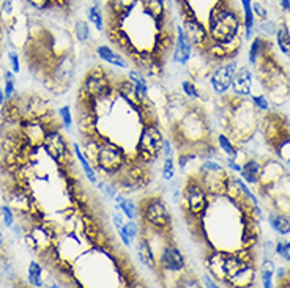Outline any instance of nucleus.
Wrapping results in <instances>:
<instances>
[{
    "label": "nucleus",
    "mask_w": 290,
    "mask_h": 288,
    "mask_svg": "<svg viewBox=\"0 0 290 288\" xmlns=\"http://www.w3.org/2000/svg\"><path fill=\"white\" fill-rule=\"evenodd\" d=\"M205 266L216 282L230 286H251L256 280L253 251L227 252L212 249L205 257Z\"/></svg>",
    "instance_id": "nucleus-1"
},
{
    "label": "nucleus",
    "mask_w": 290,
    "mask_h": 288,
    "mask_svg": "<svg viewBox=\"0 0 290 288\" xmlns=\"http://www.w3.org/2000/svg\"><path fill=\"white\" fill-rule=\"evenodd\" d=\"M82 152L95 166L98 175L107 178V180H114L131 161L125 148L98 132L84 135Z\"/></svg>",
    "instance_id": "nucleus-2"
},
{
    "label": "nucleus",
    "mask_w": 290,
    "mask_h": 288,
    "mask_svg": "<svg viewBox=\"0 0 290 288\" xmlns=\"http://www.w3.org/2000/svg\"><path fill=\"white\" fill-rule=\"evenodd\" d=\"M241 29V16L229 7L227 0H218L209 13V36L212 43L224 44L237 52V41Z\"/></svg>",
    "instance_id": "nucleus-3"
},
{
    "label": "nucleus",
    "mask_w": 290,
    "mask_h": 288,
    "mask_svg": "<svg viewBox=\"0 0 290 288\" xmlns=\"http://www.w3.org/2000/svg\"><path fill=\"white\" fill-rule=\"evenodd\" d=\"M74 76H76V60L71 52H65L57 56L49 63V66L45 71L43 80L52 93L62 94L71 87Z\"/></svg>",
    "instance_id": "nucleus-4"
},
{
    "label": "nucleus",
    "mask_w": 290,
    "mask_h": 288,
    "mask_svg": "<svg viewBox=\"0 0 290 288\" xmlns=\"http://www.w3.org/2000/svg\"><path fill=\"white\" fill-rule=\"evenodd\" d=\"M182 210L189 221L202 219L210 208V196L206 194L197 175H188L182 186Z\"/></svg>",
    "instance_id": "nucleus-5"
},
{
    "label": "nucleus",
    "mask_w": 290,
    "mask_h": 288,
    "mask_svg": "<svg viewBox=\"0 0 290 288\" xmlns=\"http://www.w3.org/2000/svg\"><path fill=\"white\" fill-rule=\"evenodd\" d=\"M139 219L144 228L168 233L172 227V216L161 196H147L139 200Z\"/></svg>",
    "instance_id": "nucleus-6"
},
{
    "label": "nucleus",
    "mask_w": 290,
    "mask_h": 288,
    "mask_svg": "<svg viewBox=\"0 0 290 288\" xmlns=\"http://www.w3.org/2000/svg\"><path fill=\"white\" fill-rule=\"evenodd\" d=\"M162 142H164V135L156 120L144 123L139 139H137L134 161L145 164V166L153 164L161 156Z\"/></svg>",
    "instance_id": "nucleus-7"
},
{
    "label": "nucleus",
    "mask_w": 290,
    "mask_h": 288,
    "mask_svg": "<svg viewBox=\"0 0 290 288\" xmlns=\"http://www.w3.org/2000/svg\"><path fill=\"white\" fill-rule=\"evenodd\" d=\"M79 94L89 96L96 101L115 98V82L103 66H93L86 73L79 88Z\"/></svg>",
    "instance_id": "nucleus-8"
},
{
    "label": "nucleus",
    "mask_w": 290,
    "mask_h": 288,
    "mask_svg": "<svg viewBox=\"0 0 290 288\" xmlns=\"http://www.w3.org/2000/svg\"><path fill=\"white\" fill-rule=\"evenodd\" d=\"M41 148L45 150L46 155L57 164L59 167L68 169L71 164V152H70V145L66 142V137L63 135L60 126L51 128L46 135L45 140L41 143Z\"/></svg>",
    "instance_id": "nucleus-9"
},
{
    "label": "nucleus",
    "mask_w": 290,
    "mask_h": 288,
    "mask_svg": "<svg viewBox=\"0 0 290 288\" xmlns=\"http://www.w3.org/2000/svg\"><path fill=\"white\" fill-rule=\"evenodd\" d=\"M156 260H158V272H161L162 276H171V274H174L178 279V276H182L186 271L185 254L178 249V246H175L171 241L164 243Z\"/></svg>",
    "instance_id": "nucleus-10"
},
{
    "label": "nucleus",
    "mask_w": 290,
    "mask_h": 288,
    "mask_svg": "<svg viewBox=\"0 0 290 288\" xmlns=\"http://www.w3.org/2000/svg\"><path fill=\"white\" fill-rule=\"evenodd\" d=\"M5 202L10 205L13 210H15L16 214H21V213H29L30 211L32 205L35 202V197L30 192L29 186L18 183V181H13L11 184L7 186Z\"/></svg>",
    "instance_id": "nucleus-11"
},
{
    "label": "nucleus",
    "mask_w": 290,
    "mask_h": 288,
    "mask_svg": "<svg viewBox=\"0 0 290 288\" xmlns=\"http://www.w3.org/2000/svg\"><path fill=\"white\" fill-rule=\"evenodd\" d=\"M238 65L237 62L230 59L227 62L218 63V66L213 70V73L210 74V87L212 90L218 94V96H224L230 87H232V77L237 73Z\"/></svg>",
    "instance_id": "nucleus-12"
},
{
    "label": "nucleus",
    "mask_w": 290,
    "mask_h": 288,
    "mask_svg": "<svg viewBox=\"0 0 290 288\" xmlns=\"http://www.w3.org/2000/svg\"><path fill=\"white\" fill-rule=\"evenodd\" d=\"M182 27L186 38L191 41V44L200 52H203V49L210 43V36H209V29L199 19V16L182 18Z\"/></svg>",
    "instance_id": "nucleus-13"
},
{
    "label": "nucleus",
    "mask_w": 290,
    "mask_h": 288,
    "mask_svg": "<svg viewBox=\"0 0 290 288\" xmlns=\"http://www.w3.org/2000/svg\"><path fill=\"white\" fill-rule=\"evenodd\" d=\"M137 4H139V0H107L106 10L110 18L109 27H123Z\"/></svg>",
    "instance_id": "nucleus-14"
},
{
    "label": "nucleus",
    "mask_w": 290,
    "mask_h": 288,
    "mask_svg": "<svg viewBox=\"0 0 290 288\" xmlns=\"http://www.w3.org/2000/svg\"><path fill=\"white\" fill-rule=\"evenodd\" d=\"M192 51H194V46L191 44V41L186 38L183 27L177 25L175 27V46L172 51V63L180 65V66H186L191 59H192Z\"/></svg>",
    "instance_id": "nucleus-15"
},
{
    "label": "nucleus",
    "mask_w": 290,
    "mask_h": 288,
    "mask_svg": "<svg viewBox=\"0 0 290 288\" xmlns=\"http://www.w3.org/2000/svg\"><path fill=\"white\" fill-rule=\"evenodd\" d=\"M189 104L188 100L183 96H178L177 93L171 94L168 98V106H165V112H168V118L171 121L172 126H177L178 123L183 120V117L189 111Z\"/></svg>",
    "instance_id": "nucleus-16"
},
{
    "label": "nucleus",
    "mask_w": 290,
    "mask_h": 288,
    "mask_svg": "<svg viewBox=\"0 0 290 288\" xmlns=\"http://www.w3.org/2000/svg\"><path fill=\"white\" fill-rule=\"evenodd\" d=\"M136 254H137V258H139V262L145 268H148L150 271H153V272L158 271V260H156V255H155V251H153V246H151L150 239L145 235L137 238Z\"/></svg>",
    "instance_id": "nucleus-17"
},
{
    "label": "nucleus",
    "mask_w": 290,
    "mask_h": 288,
    "mask_svg": "<svg viewBox=\"0 0 290 288\" xmlns=\"http://www.w3.org/2000/svg\"><path fill=\"white\" fill-rule=\"evenodd\" d=\"M95 54L101 62L120 68V70H128L130 68V62L127 60V57L123 54L117 52L115 49H112L109 44H98L95 47Z\"/></svg>",
    "instance_id": "nucleus-18"
},
{
    "label": "nucleus",
    "mask_w": 290,
    "mask_h": 288,
    "mask_svg": "<svg viewBox=\"0 0 290 288\" xmlns=\"http://www.w3.org/2000/svg\"><path fill=\"white\" fill-rule=\"evenodd\" d=\"M251 87H253V73L250 68H238L237 73L232 77V91L235 96H246L251 94Z\"/></svg>",
    "instance_id": "nucleus-19"
},
{
    "label": "nucleus",
    "mask_w": 290,
    "mask_h": 288,
    "mask_svg": "<svg viewBox=\"0 0 290 288\" xmlns=\"http://www.w3.org/2000/svg\"><path fill=\"white\" fill-rule=\"evenodd\" d=\"M73 153H74V156H76V159H77V162H79V166H80L82 172H84V175H86V178H87V181H89L90 184L96 186V183H98V180H100L98 172H96L95 166L89 161V158L86 156V153L82 152V148H80L79 143H73Z\"/></svg>",
    "instance_id": "nucleus-20"
},
{
    "label": "nucleus",
    "mask_w": 290,
    "mask_h": 288,
    "mask_svg": "<svg viewBox=\"0 0 290 288\" xmlns=\"http://www.w3.org/2000/svg\"><path fill=\"white\" fill-rule=\"evenodd\" d=\"M114 210L120 211L127 219H133V221H136V219L139 217V208H137L136 202L133 199L127 197L123 192H118V194L115 196Z\"/></svg>",
    "instance_id": "nucleus-21"
},
{
    "label": "nucleus",
    "mask_w": 290,
    "mask_h": 288,
    "mask_svg": "<svg viewBox=\"0 0 290 288\" xmlns=\"http://www.w3.org/2000/svg\"><path fill=\"white\" fill-rule=\"evenodd\" d=\"M268 224H270L271 230H274L278 235H281V236L290 235V214L279 213V211L270 208Z\"/></svg>",
    "instance_id": "nucleus-22"
},
{
    "label": "nucleus",
    "mask_w": 290,
    "mask_h": 288,
    "mask_svg": "<svg viewBox=\"0 0 290 288\" xmlns=\"http://www.w3.org/2000/svg\"><path fill=\"white\" fill-rule=\"evenodd\" d=\"M139 4L144 15H147L151 21L161 19L169 15L168 7H165V0H139Z\"/></svg>",
    "instance_id": "nucleus-23"
},
{
    "label": "nucleus",
    "mask_w": 290,
    "mask_h": 288,
    "mask_svg": "<svg viewBox=\"0 0 290 288\" xmlns=\"http://www.w3.org/2000/svg\"><path fill=\"white\" fill-rule=\"evenodd\" d=\"M241 7H243V27H244V39L250 41L253 36V30L256 25V15L253 11V0H241Z\"/></svg>",
    "instance_id": "nucleus-24"
},
{
    "label": "nucleus",
    "mask_w": 290,
    "mask_h": 288,
    "mask_svg": "<svg viewBox=\"0 0 290 288\" xmlns=\"http://www.w3.org/2000/svg\"><path fill=\"white\" fill-rule=\"evenodd\" d=\"M216 145H218V148H219L221 152H223L227 158L237 159V156H238V153H240V148L235 145V142H233L227 134L219 132V134L216 135Z\"/></svg>",
    "instance_id": "nucleus-25"
},
{
    "label": "nucleus",
    "mask_w": 290,
    "mask_h": 288,
    "mask_svg": "<svg viewBox=\"0 0 290 288\" xmlns=\"http://www.w3.org/2000/svg\"><path fill=\"white\" fill-rule=\"evenodd\" d=\"M127 77L133 82L134 87L139 90V93L144 96V98H150V85H148L147 76L142 71H139V70H128Z\"/></svg>",
    "instance_id": "nucleus-26"
},
{
    "label": "nucleus",
    "mask_w": 290,
    "mask_h": 288,
    "mask_svg": "<svg viewBox=\"0 0 290 288\" xmlns=\"http://www.w3.org/2000/svg\"><path fill=\"white\" fill-rule=\"evenodd\" d=\"M27 282H29L30 286H35V288L45 286L43 266H41V263L36 262V260H32V262L29 263V268H27Z\"/></svg>",
    "instance_id": "nucleus-27"
},
{
    "label": "nucleus",
    "mask_w": 290,
    "mask_h": 288,
    "mask_svg": "<svg viewBox=\"0 0 290 288\" xmlns=\"http://www.w3.org/2000/svg\"><path fill=\"white\" fill-rule=\"evenodd\" d=\"M276 271V265L270 257H264L260 263V280L264 288H271L273 286V276Z\"/></svg>",
    "instance_id": "nucleus-28"
},
{
    "label": "nucleus",
    "mask_w": 290,
    "mask_h": 288,
    "mask_svg": "<svg viewBox=\"0 0 290 288\" xmlns=\"http://www.w3.org/2000/svg\"><path fill=\"white\" fill-rule=\"evenodd\" d=\"M87 19L98 32H104L106 29V19L103 15V10L98 4H93L87 8Z\"/></svg>",
    "instance_id": "nucleus-29"
},
{
    "label": "nucleus",
    "mask_w": 290,
    "mask_h": 288,
    "mask_svg": "<svg viewBox=\"0 0 290 288\" xmlns=\"http://www.w3.org/2000/svg\"><path fill=\"white\" fill-rule=\"evenodd\" d=\"M73 33H74V38L79 41L80 44H86L92 39V30H90V25H89V21L86 19H77L74 22V27H73Z\"/></svg>",
    "instance_id": "nucleus-30"
},
{
    "label": "nucleus",
    "mask_w": 290,
    "mask_h": 288,
    "mask_svg": "<svg viewBox=\"0 0 290 288\" xmlns=\"http://www.w3.org/2000/svg\"><path fill=\"white\" fill-rule=\"evenodd\" d=\"M276 41H278L279 51L290 59V30L287 25H282L276 30Z\"/></svg>",
    "instance_id": "nucleus-31"
},
{
    "label": "nucleus",
    "mask_w": 290,
    "mask_h": 288,
    "mask_svg": "<svg viewBox=\"0 0 290 288\" xmlns=\"http://www.w3.org/2000/svg\"><path fill=\"white\" fill-rule=\"evenodd\" d=\"M95 187L98 189L107 200H112V202H114L115 196L118 194V186L114 180H98Z\"/></svg>",
    "instance_id": "nucleus-32"
},
{
    "label": "nucleus",
    "mask_w": 290,
    "mask_h": 288,
    "mask_svg": "<svg viewBox=\"0 0 290 288\" xmlns=\"http://www.w3.org/2000/svg\"><path fill=\"white\" fill-rule=\"evenodd\" d=\"M180 88H182V91H183L186 100H189V101H199V100H202L200 90L197 88V85L191 79H183L180 82Z\"/></svg>",
    "instance_id": "nucleus-33"
},
{
    "label": "nucleus",
    "mask_w": 290,
    "mask_h": 288,
    "mask_svg": "<svg viewBox=\"0 0 290 288\" xmlns=\"http://www.w3.org/2000/svg\"><path fill=\"white\" fill-rule=\"evenodd\" d=\"M177 176V162L175 158H162V169H161V178L162 181L169 183L171 180Z\"/></svg>",
    "instance_id": "nucleus-34"
},
{
    "label": "nucleus",
    "mask_w": 290,
    "mask_h": 288,
    "mask_svg": "<svg viewBox=\"0 0 290 288\" xmlns=\"http://www.w3.org/2000/svg\"><path fill=\"white\" fill-rule=\"evenodd\" d=\"M174 285L175 286H183V288H199V286H202L200 280L194 276V274H191L188 271H185L182 276H178V279L175 280Z\"/></svg>",
    "instance_id": "nucleus-35"
},
{
    "label": "nucleus",
    "mask_w": 290,
    "mask_h": 288,
    "mask_svg": "<svg viewBox=\"0 0 290 288\" xmlns=\"http://www.w3.org/2000/svg\"><path fill=\"white\" fill-rule=\"evenodd\" d=\"M233 178H235V183L238 184L240 190L243 192L244 199H246L247 202H250V203L253 205V208H259V207H260V205H259V199L256 197V194H254V192H253L250 187H247V184L244 183V180H243V178H241V176H233Z\"/></svg>",
    "instance_id": "nucleus-36"
},
{
    "label": "nucleus",
    "mask_w": 290,
    "mask_h": 288,
    "mask_svg": "<svg viewBox=\"0 0 290 288\" xmlns=\"http://www.w3.org/2000/svg\"><path fill=\"white\" fill-rule=\"evenodd\" d=\"M59 117H60V123L62 128L65 131H71L73 128V114H71V107L70 106H62L57 111Z\"/></svg>",
    "instance_id": "nucleus-37"
},
{
    "label": "nucleus",
    "mask_w": 290,
    "mask_h": 288,
    "mask_svg": "<svg viewBox=\"0 0 290 288\" xmlns=\"http://www.w3.org/2000/svg\"><path fill=\"white\" fill-rule=\"evenodd\" d=\"M0 216H2V222H4V225L7 228H11L13 225H15V222H16V213H15V210H13L8 203H5V205L0 207Z\"/></svg>",
    "instance_id": "nucleus-38"
},
{
    "label": "nucleus",
    "mask_w": 290,
    "mask_h": 288,
    "mask_svg": "<svg viewBox=\"0 0 290 288\" xmlns=\"http://www.w3.org/2000/svg\"><path fill=\"white\" fill-rule=\"evenodd\" d=\"M241 167L244 172L251 173L254 176H260L262 172V162L256 158H250V159H244V162L241 164Z\"/></svg>",
    "instance_id": "nucleus-39"
},
{
    "label": "nucleus",
    "mask_w": 290,
    "mask_h": 288,
    "mask_svg": "<svg viewBox=\"0 0 290 288\" xmlns=\"http://www.w3.org/2000/svg\"><path fill=\"white\" fill-rule=\"evenodd\" d=\"M251 103L259 112H268L270 111V100L265 94H251Z\"/></svg>",
    "instance_id": "nucleus-40"
},
{
    "label": "nucleus",
    "mask_w": 290,
    "mask_h": 288,
    "mask_svg": "<svg viewBox=\"0 0 290 288\" xmlns=\"http://www.w3.org/2000/svg\"><path fill=\"white\" fill-rule=\"evenodd\" d=\"M274 254L290 262V241H278L274 244Z\"/></svg>",
    "instance_id": "nucleus-41"
},
{
    "label": "nucleus",
    "mask_w": 290,
    "mask_h": 288,
    "mask_svg": "<svg viewBox=\"0 0 290 288\" xmlns=\"http://www.w3.org/2000/svg\"><path fill=\"white\" fill-rule=\"evenodd\" d=\"M7 59H8V63H10V70L15 73V74H19L21 71V59H19V54L16 51H8L7 52Z\"/></svg>",
    "instance_id": "nucleus-42"
},
{
    "label": "nucleus",
    "mask_w": 290,
    "mask_h": 288,
    "mask_svg": "<svg viewBox=\"0 0 290 288\" xmlns=\"http://www.w3.org/2000/svg\"><path fill=\"white\" fill-rule=\"evenodd\" d=\"M4 91H5V98H7V101L11 100V98H15V96H16V79H15V77H8V79H5Z\"/></svg>",
    "instance_id": "nucleus-43"
},
{
    "label": "nucleus",
    "mask_w": 290,
    "mask_h": 288,
    "mask_svg": "<svg viewBox=\"0 0 290 288\" xmlns=\"http://www.w3.org/2000/svg\"><path fill=\"white\" fill-rule=\"evenodd\" d=\"M125 230L128 231V235L131 236L133 241H136L137 238H139L141 235V230H139V224H137L136 221H133V219H128V222H125Z\"/></svg>",
    "instance_id": "nucleus-44"
},
{
    "label": "nucleus",
    "mask_w": 290,
    "mask_h": 288,
    "mask_svg": "<svg viewBox=\"0 0 290 288\" xmlns=\"http://www.w3.org/2000/svg\"><path fill=\"white\" fill-rule=\"evenodd\" d=\"M13 13H15V7H13V0H4L2 5H0V16L11 19L13 18Z\"/></svg>",
    "instance_id": "nucleus-45"
},
{
    "label": "nucleus",
    "mask_w": 290,
    "mask_h": 288,
    "mask_svg": "<svg viewBox=\"0 0 290 288\" xmlns=\"http://www.w3.org/2000/svg\"><path fill=\"white\" fill-rule=\"evenodd\" d=\"M259 30L264 32L265 35H276V30H278V27H276V24L271 21V19H265L262 21L259 24Z\"/></svg>",
    "instance_id": "nucleus-46"
},
{
    "label": "nucleus",
    "mask_w": 290,
    "mask_h": 288,
    "mask_svg": "<svg viewBox=\"0 0 290 288\" xmlns=\"http://www.w3.org/2000/svg\"><path fill=\"white\" fill-rule=\"evenodd\" d=\"M51 2H52V0H25V4L30 5L36 11H46V10H49L51 8Z\"/></svg>",
    "instance_id": "nucleus-47"
},
{
    "label": "nucleus",
    "mask_w": 290,
    "mask_h": 288,
    "mask_svg": "<svg viewBox=\"0 0 290 288\" xmlns=\"http://www.w3.org/2000/svg\"><path fill=\"white\" fill-rule=\"evenodd\" d=\"M115 230H117V235H118L121 244L125 246V248H131L134 241H133L131 236L128 235V231L125 230V225H121V227H118V228H115Z\"/></svg>",
    "instance_id": "nucleus-48"
},
{
    "label": "nucleus",
    "mask_w": 290,
    "mask_h": 288,
    "mask_svg": "<svg viewBox=\"0 0 290 288\" xmlns=\"http://www.w3.org/2000/svg\"><path fill=\"white\" fill-rule=\"evenodd\" d=\"M253 11H254L256 16H259L260 21L268 19V11L264 8V5H260L259 2H253Z\"/></svg>",
    "instance_id": "nucleus-49"
},
{
    "label": "nucleus",
    "mask_w": 290,
    "mask_h": 288,
    "mask_svg": "<svg viewBox=\"0 0 290 288\" xmlns=\"http://www.w3.org/2000/svg\"><path fill=\"white\" fill-rule=\"evenodd\" d=\"M174 142H171L169 139H164V142H162V152H161V156L162 158H171V156H174Z\"/></svg>",
    "instance_id": "nucleus-50"
},
{
    "label": "nucleus",
    "mask_w": 290,
    "mask_h": 288,
    "mask_svg": "<svg viewBox=\"0 0 290 288\" xmlns=\"http://www.w3.org/2000/svg\"><path fill=\"white\" fill-rule=\"evenodd\" d=\"M200 283H203V286H209V288H219V285H218V282H216V279L212 276V274L209 272V274H203L202 276V279H200Z\"/></svg>",
    "instance_id": "nucleus-51"
},
{
    "label": "nucleus",
    "mask_w": 290,
    "mask_h": 288,
    "mask_svg": "<svg viewBox=\"0 0 290 288\" xmlns=\"http://www.w3.org/2000/svg\"><path fill=\"white\" fill-rule=\"evenodd\" d=\"M110 219H112V224L115 228L121 227V225H125V216H123L120 211H114V213H110Z\"/></svg>",
    "instance_id": "nucleus-52"
},
{
    "label": "nucleus",
    "mask_w": 290,
    "mask_h": 288,
    "mask_svg": "<svg viewBox=\"0 0 290 288\" xmlns=\"http://www.w3.org/2000/svg\"><path fill=\"white\" fill-rule=\"evenodd\" d=\"M240 176L243 178V180H244L247 184H253V186H257V184H259V176H254V175H251V173H247V172H244L243 169H241V172H240Z\"/></svg>",
    "instance_id": "nucleus-53"
},
{
    "label": "nucleus",
    "mask_w": 290,
    "mask_h": 288,
    "mask_svg": "<svg viewBox=\"0 0 290 288\" xmlns=\"http://www.w3.org/2000/svg\"><path fill=\"white\" fill-rule=\"evenodd\" d=\"M226 166H227V169L229 170H232V172H235V173H240L241 172V164H238L235 159H230V158H227V161H226Z\"/></svg>",
    "instance_id": "nucleus-54"
},
{
    "label": "nucleus",
    "mask_w": 290,
    "mask_h": 288,
    "mask_svg": "<svg viewBox=\"0 0 290 288\" xmlns=\"http://www.w3.org/2000/svg\"><path fill=\"white\" fill-rule=\"evenodd\" d=\"M274 276H276V279H278V282H279V280H282L284 277L288 276V272H287V269H285L284 266H279V268H276Z\"/></svg>",
    "instance_id": "nucleus-55"
},
{
    "label": "nucleus",
    "mask_w": 290,
    "mask_h": 288,
    "mask_svg": "<svg viewBox=\"0 0 290 288\" xmlns=\"http://www.w3.org/2000/svg\"><path fill=\"white\" fill-rule=\"evenodd\" d=\"M5 251H7V248H5V238L2 235V231H0V255H5Z\"/></svg>",
    "instance_id": "nucleus-56"
},
{
    "label": "nucleus",
    "mask_w": 290,
    "mask_h": 288,
    "mask_svg": "<svg viewBox=\"0 0 290 288\" xmlns=\"http://www.w3.org/2000/svg\"><path fill=\"white\" fill-rule=\"evenodd\" d=\"M281 8L284 11H290V0H281Z\"/></svg>",
    "instance_id": "nucleus-57"
},
{
    "label": "nucleus",
    "mask_w": 290,
    "mask_h": 288,
    "mask_svg": "<svg viewBox=\"0 0 290 288\" xmlns=\"http://www.w3.org/2000/svg\"><path fill=\"white\" fill-rule=\"evenodd\" d=\"M5 101H7V98H5V91H4V88H0V109H2V106L5 104Z\"/></svg>",
    "instance_id": "nucleus-58"
},
{
    "label": "nucleus",
    "mask_w": 290,
    "mask_h": 288,
    "mask_svg": "<svg viewBox=\"0 0 290 288\" xmlns=\"http://www.w3.org/2000/svg\"><path fill=\"white\" fill-rule=\"evenodd\" d=\"M4 30V27H2V16H0V43H2V32Z\"/></svg>",
    "instance_id": "nucleus-59"
}]
</instances>
